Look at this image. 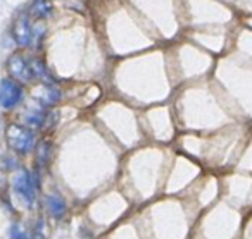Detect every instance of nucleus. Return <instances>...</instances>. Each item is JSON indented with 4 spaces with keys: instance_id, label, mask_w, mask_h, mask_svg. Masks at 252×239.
Returning <instances> with one entry per match:
<instances>
[{
    "instance_id": "nucleus-1",
    "label": "nucleus",
    "mask_w": 252,
    "mask_h": 239,
    "mask_svg": "<svg viewBox=\"0 0 252 239\" xmlns=\"http://www.w3.org/2000/svg\"><path fill=\"white\" fill-rule=\"evenodd\" d=\"M36 177L33 176L30 170H21L14 179V191L18 194V198L23 201V205L28 208L33 207L36 198Z\"/></svg>"
},
{
    "instance_id": "nucleus-2",
    "label": "nucleus",
    "mask_w": 252,
    "mask_h": 239,
    "mask_svg": "<svg viewBox=\"0 0 252 239\" xmlns=\"http://www.w3.org/2000/svg\"><path fill=\"white\" fill-rule=\"evenodd\" d=\"M7 143L14 152L28 153L35 145V134L25 126L11 124L7 128Z\"/></svg>"
},
{
    "instance_id": "nucleus-3",
    "label": "nucleus",
    "mask_w": 252,
    "mask_h": 239,
    "mask_svg": "<svg viewBox=\"0 0 252 239\" xmlns=\"http://www.w3.org/2000/svg\"><path fill=\"white\" fill-rule=\"evenodd\" d=\"M12 35H14V40L19 43V45L26 47L32 45L35 42V38H38V33H36L35 26L30 23V16L21 14L14 23V28H12Z\"/></svg>"
},
{
    "instance_id": "nucleus-4",
    "label": "nucleus",
    "mask_w": 252,
    "mask_h": 239,
    "mask_svg": "<svg viewBox=\"0 0 252 239\" xmlns=\"http://www.w3.org/2000/svg\"><path fill=\"white\" fill-rule=\"evenodd\" d=\"M23 100V88L12 80L0 81V107L14 108Z\"/></svg>"
},
{
    "instance_id": "nucleus-5",
    "label": "nucleus",
    "mask_w": 252,
    "mask_h": 239,
    "mask_svg": "<svg viewBox=\"0 0 252 239\" xmlns=\"http://www.w3.org/2000/svg\"><path fill=\"white\" fill-rule=\"evenodd\" d=\"M9 73L12 74V78L19 81H30L33 80V67L32 60H26L23 55L14 53V55L9 59Z\"/></svg>"
},
{
    "instance_id": "nucleus-6",
    "label": "nucleus",
    "mask_w": 252,
    "mask_h": 239,
    "mask_svg": "<svg viewBox=\"0 0 252 239\" xmlns=\"http://www.w3.org/2000/svg\"><path fill=\"white\" fill-rule=\"evenodd\" d=\"M45 203H47V208H49L50 215L54 218H63L64 213H66V201L61 194L57 193H52L45 198Z\"/></svg>"
},
{
    "instance_id": "nucleus-7",
    "label": "nucleus",
    "mask_w": 252,
    "mask_h": 239,
    "mask_svg": "<svg viewBox=\"0 0 252 239\" xmlns=\"http://www.w3.org/2000/svg\"><path fill=\"white\" fill-rule=\"evenodd\" d=\"M36 98L40 100V104L43 107H50V105L57 104L61 98V91L57 88L50 86V84H45V86L40 90V93H36Z\"/></svg>"
},
{
    "instance_id": "nucleus-8",
    "label": "nucleus",
    "mask_w": 252,
    "mask_h": 239,
    "mask_svg": "<svg viewBox=\"0 0 252 239\" xmlns=\"http://www.w3.org/2000/svg\"><path fill=\"white\" fill-rule=\"evenodd\" d=\"M52 12V5L49 4V0H35L33 5L30 7V16L36 19H43Z\"/></svg>"
},
{
    "instance_id": "nucleus-9",
    "label": "nucleus",
    "mask_w": 252,
    "mask_h": 239,
    "mask_svg": "<svg viewBox=\"0 0 252 239\" xmlns=\"http://www.w3.org/2000/svg\"><path fill=\"white\" fill-rule=\"evenodd\" d=\"M26 122L30 126H35V128H42L45 124V112L43 110H32L26 115Z\"/></svg>"
},
{
    "instance_id": "nucleus-10",
    "label": "nucleus",
    "mask_w": 252,
    "mask_h": 239,
    "mask_svg": "<svg viewBox=\"0 0 252 239\" xmlns=\"http://www.w3.org/2000/svg\"><path fill=\"white\" fill-rule=\"evenodd\" d=\"M9 239H30V236L21 224H12L9 227Z\"/></svg>"
}]
</instances>
